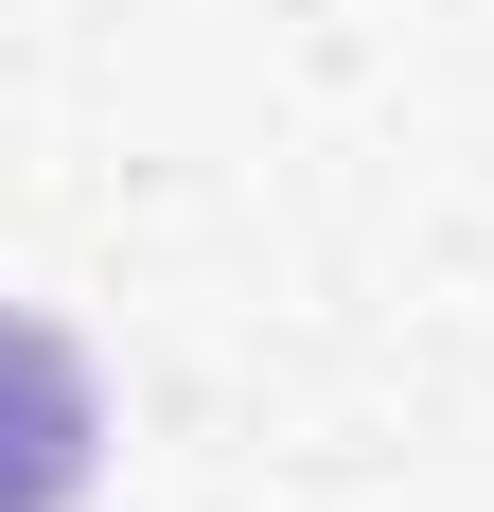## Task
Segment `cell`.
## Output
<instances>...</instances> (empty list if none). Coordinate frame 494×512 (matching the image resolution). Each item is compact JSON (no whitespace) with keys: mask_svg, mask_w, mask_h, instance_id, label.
Segmentation results:
<instances>
[{"mask_svg":"<svg viewBox=\"0 0 494 512\" xmlns=\"http://www.w3.org/2000/svg\"><path fill=\"white\" fill-rule=\"evenodd\" d=\"M106 460V389L53 318H0V512H71Z\"/></svg>","mask_w":494,"mask_h":512,"instance_id":"1","label":"cell"}]
</instances>
